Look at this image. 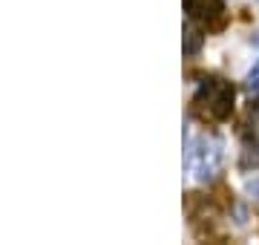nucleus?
<instances>
[{"mask_svg":"<svg viewBox=\"0 0 259 245\" xmlns=\"http://www.w3.org/2000/svg\"><path fill=\"white\" fill-rule=\"evenodd\" d=\"M196 113L207 121H225L233 113V84L225 78H204L193 95Z\"/></svg>","mask_w":259,"mask_h":245,"instance_id":"nucleus-1","label":"nucleus"},{"mask_svg":"<svg viewBox=\"0 0 259 245\" xmlns=\"http://www.w3.org/2000/svg\"><path fill=\"white\" fill-rule=\"evenodd\" d=\"M187 168L196 179H213L219 170H222V144L216 139H199L187 153Z\"/></svg>","mask_w":259,"mask_h":245,"instance_id":"nucleus-2","label":"nucleus"},{"mask_svg":"<svg viewBox=\"0 0 259 245\" xmlns=\"http://www.w3.org/2000/svg\"><path fill=\"white\" fill-rule=\"evenodd\" d=\"M185 12L204 29H222L228 20L222 0H185Z\"/></svg>","mask_w":259,"mask_h":245,"instance_id":"nucleus-3","label":"nucleus"},{"mask_svg":"<svg viewBox=\"0 0 259 245\" xmlns=\"http://www.w3.org/2000/svg\"><path fill=\"white\" fill-rule=\"evenodd\" d=\"M239 165H242L245 170L259 168V136H253V139H248V142H245V150H242Z\"/></svg>","mask_w":259,"mask_h":245,"instance_id":"nucleus-4","label":"nucleus"},{"mask_svg":"<svg viewBox=\"0 0 259 245\" xmlns=\"http://www.w3.org/2000/svg\"><path fill=\"white\" fill-rule=\"evenodd\" d=\"M202 49V35L196 29H185V55H196Z\"/></svg>","mask_w":259,"mask_h":245,"instance_id":"nucleus-5","label":"nucleus"},{"mask_svg":"<svg viewBox=\"0 0 259 245\" xmlns=\"http://www.w3.org/2000/svg\"><path fill=\"white\" fill-rule=\"evenodd\" d=\"M248 90L250 93H259V64L248 72Z\"/></svg>","mask_w":259,"mask_h":245,"instance_id":"nucleus-6","label":"nucleus"},{"mask_svg":"<svg viewBox=\"0 0 259 245\" xmlns=\"http://www.w3.org/2000/svg\"><path fill=\"white\" fill-rule=\"evenodd\" d=\"M248 193L259 202V176H256V179H250V182H248Z\"/></svg>","mask_w":259,"mask_h":245,"instance_id":"nucleus-7","label":"nucleus"},{"mask_svg":"<svg viewBox=\"0 0 259 245\" xmlns=\"http://www.w3.org/2000/svg\"><path fill=\"white\" fill-rule=\"evenodd\" d=\"M250 113H253V118L259 121V93H256V101H253V107H250Z\"/></svg>","mask_w":259,"mask_h":245,"instance_id":"nucleus-8","label":"nucleus"},{"mask_svg":"<svg viewBox=\"0 0 259 245\" xmlns=\"http://www.w3.org/2000/svg\"><path fill=\"white\" fill-rule=\"evenodd\" d=\"M256 44H259V35H256Z\"/></svg>","mask_w":259,"mask_h":245,"instance_id":"nucleus-9","label":"nucleus"}]
</instances>
